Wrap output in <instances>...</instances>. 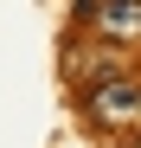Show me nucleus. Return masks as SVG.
<instances>
[{
    "label": "nucleus",
    "mask_w": 141,
    "mask_h": 148,
    "mask_svg": "<svg viewBox=\"0 0 141 148\" xmlns=\"http://www.w3.org/2000/svg\"><path fill=\"white\" fill-rule=\"evenodd\" d=\"M83 116L103 122V129H128V122L141 116V84L128 77V71H109V77L83 84Z\"/></svg>",
    "instance_id": "obj_1"
},
{
    "label": "nucleus",
    "mask_w": 141,
    "mask_h": 148,
    "mask_svg": "<svg viewBox=\"0 0 141 148\" xmlns=\"http://www.w3.org/2000/svg\"><path fill=\"white\" fill-rule=\"evenodd\" d=\"M77 13H90L96 19V32L109 39V45H141V0H77Z\"/></svg>",
    "instance_id": "obj_2"
}]
</instances>
